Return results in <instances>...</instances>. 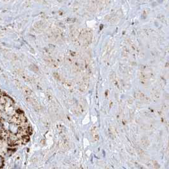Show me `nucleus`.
Instances as JSON below:
<instances>
[{"label": "nucleus", "mask_w": 169, "mask_h": 169, "mask_svg": "<svg viewBox=\"0 0 169 169\" xmlns=\"http://www.w3.org/2000/svg\"><path fill=\"white\" fill-rule=\"evenodd\" d=\"M20 130V127L18 124L14 123H10V122L8 130L9 133H10V134L17 135L19 133Z\"/></svg>", "instance_id": "nucleus-1"}, {"label": "nucleus", "mask_w": 169, "mask_h": 169, "mask_svg": "<svg viewBox=\"0 0 169 169\" xmlns=\"http://www.w3.org/2000/svg\"><path fill=\"white\" fill-rule=\"evenodd\" d=\"M91 132H92V136L93 139H94V141H97L99 140V133L97 130L96 127H93L92 129Z\"/></svg>", "instance_id": "nucleus-2"}, {"label": "nucleus", "mask_w": 169, "mask_h": 169, "mask_svg": "<svg viewBox=\"0 0 169 169\" xmlns=\"http://www.w3.org/2000/svg\"><path fill=\"white\" fill-rule=\"evenodd\" d=\"M30 68L33 70V71H38V67H37L36 66H35V65H31Z\"/></svg>", "instance_id": "nucleus-5"}, {"label": "nucleus", "mask_w": 169, "mask_h": 169, "mask_svg": "<svg viewBox=\"0 0 169 169\" xmlns=\"http://www.w3.org/2000/svg\"><path fill=\"white\" fill-rule=\"evenodd\" d=\"M4 157L2 155H0V168H2L4 165Z\"/></svg>", "instance_id": "nucleus-3"}, {"label": "nucleus", "mask_w": 169, "mask_h": 169, "mask_svg": "<svg viewBox=\"0 0 169 169\" xmlns=\"http://www.w3.org/2000/svg\"><path fill=\"white\" fill-rule=\"evenodd\" d=\"M153 165L155 169H159L160 168V165L158 164V162L156 161H153Z\"/></svg>", "instance_id": "nucleus-4"}]
</instances>
